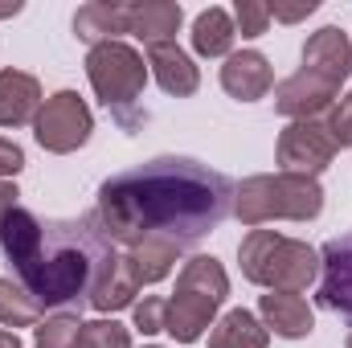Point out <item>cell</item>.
<instances>
[{
  "instance_id": "6da1fadb",
  "label": "cell",
  "mask_w": 352,
  "mask_h": 348,
  "mask_svg": "<svg viewBox=\"0 0 352 348\" xmlns=\"http://www.w3.org/2000/svg\"><path fill=\"white\" fill-rule=\"evenodd\" d=\"M234 209V180L188 156H156L98 184L90 217L119 250L168 242L192 250Z\"/></svg>"
},
{
  "instance_id": "7a4b0ae2",
  "label": "cell",
  "mask_w": 352,
  "mask_h": 348,
  "mask_svg": "<svg viewBox=\"0 0 352 348\" xmlns=\"http://www.w3.org/2000/svg\"><path fill=\"white\" fill-rule=\"evenodd\" d=\"M0 250L16 270V283L41 307H78L90 303L94 283L115 262L111 246L94 217L78 221H41L33 209L16 205L0 221Z\"/></svg>"
},
{
  "instance_id": "3957f363",
  "label": "cell",
  "mask_w": 352,
  "mask_h": 348,
  "mask_svg": "<svg viewBox=\"0 0 352 348\" xmlns=\"http://www.w3.org/2000/svg\"><path fill=\"white\" fill-rule=\"evenodd\" d=\"M352 74V41L344 29L324 25L303 41V62L291 78L274 87V111L291 123L320 119V111L336 107V94Z\"/></svg>"
},
{
  "instance_id": "277c9868",
  "label": "cell",
  "mask_w": 352,
  "mask_h": 348,
  "mask_svg": "<svg viewBox=\"0 0 352 348\" xmlns=\"http://www.w3.org/2000/svg\"><path fill=\"white\" fill-rule=\"evenodd\" d=\"M226 299H230V274L221 262L213 254L184 259L180 274H176V291L164 303V332L176 345H197L213 328Z\"/></svg>"
},
{
  "instance_id": "5b68a950",
  "label": "cell",
  "mask_w": 352,
  "mask_h": 348,
  "mask_svg": "<svg viewBox=\"0 0 352 348\" xmlns=\"http://www.w3.org/2000/svg\"><path fill=\"white\" fill-rule=\"evenodd\" d=\"M324 213V188L311 176L258 173L234 184V217L250 230L266 221H316Z\"/></svg>"
},
{
  "instance_id": "8992f818",
  "label": "cell",
  "mask_w": 352,
  "mask_h": 348,
  "mask_svg": "<svg viewBox=\"0 0 352 348\" xmlns=\"http://www.w3.org/2000/svg\"><path fill=\"white\" fill-rule=\"evenodd\" d=\"M238 262H242V279L266 291L303 295L320 279V250L274 230H250L238 246Z\"/></svg>"
},
{
  "instance_id": "52a82bcc",
  "label": "cell",
  "mask_w": 352,
  "mask_h": 348,
  "mask_svg": "<svg viewBox=\"0 0 352 348\" xmlns=\"http://www.w3.org/2000/svg\"><path fill=\"white\" fill-rule=\"evenodd\" d=\"M87 78L98 102L107 111L119 115L123 127H131V107L140 102V94L148 87V62L135 45L127 41H102V45H90L87 54Z\"/></svg>"
},
{
  "instance_id": "ba28073f",
  "label": "cell",
  "mask_w": 352,
  "mask_h": 348,
  "mask_svg": "<svg viewBox=\"0 0 352 348\" xmlns=\"http://www.w3.org/2000/svg\"><path fill=\"white\" fill-rule=\"evenodd\" d=\"M90 131H94V115H90L87 98L78 90H58L41 102L37 119H33V140L54 152V156H70L78 148L90 144Z\"/></svg>"
},
{
  "instance_id": "9c48e42d",
  "label": "cell",
  "mask_w": 352,
  "mask_h": 348,
  "mask_svg": "<svg viewBox=\"0 0 352 348\" xmlns=\"http://www.w3.org/2000/svg\"><path fill=\"white\" fill-rule=\"evenodd\" d=\"M336 144L324 127V119H299V123H287L278 131V173H295V176H316L324 173L332 160H336Z\"/></svg>"
},
{
  "instance_id": "30bf717a",
  "label": "cell",
  "mask_w": 352,
  "mask_h": 348,
  "mask_svg": "<svg viewBox=\"0 0 352 348\" xmlns=\"http://www.w3.org/2000/svg\"><path fill=\"white\" fill-rule=\"evenodd\" d=\"M320 303L352 324V230L320 250Z\"/></svg>"
},
{
  "instance_id": "8fae6325",
  "label": "cell",
  "mask_w": 352,
  "mask_h": 348,
  "mask_svg": "<svg viewBox=\"0 0 352 348\" xmlns=\"http://www.w3.org/2000/svg\"><path fill=\"white\" fill-rule=\"evenodd\" d=\"M270 87H274V70H270L266 54H258V50H238V54L226 58V66H221V90L230 98L258 102V98L270 94Z\"/></svg>"
},
{
  "instance_id": "7c38bea8",
  "label": "cell",
  "mask_w": 352,
  "mask_h": 348,
  "mask_svg": "<svg viewBox=\"0 0 352 348\" xmlns=\"http://www.w3.org/2000/svg\"><path fill=\"white\" fill-rule=\"evenodd\" d=\"M258 316L266 332L283 340H307L316 332V312L307 307L303 295H291V291H266L258 299Z\"/></svg>"
},
{
  "instance_id": "4fadbf2b",
  "label": "cell",
  "mask_w": 352,
  "mask_h": 348,
  "mask_svg": "<svg viewBox=\"0 0 352 348\" xmlns=\"http://www.w3.org/2000/svg\"><path fill=\"white\" fill-rule=\"evenodd\" d=\"M148 70H152V78L160 83V90L173 94V98H188V94H197V87H201L197 62H192L176 41L148 45Z\"/></svg>"
},
{
  "instance_id": "5bb4252c",
  "label": "cell",
  "mask_w": 352,
  "mask_h": 348,
  "mask_svg": "<svg viewBox=\"0 0 352 348\" xmlns=\"http://www.w3.org/2000/svg\"><path fill=\"white\" fill-rule=\"evenodd\" d=\"M184 21V8L176 0H131L127 4V33L144 45L176 41V29Z\"/></svg>"
},
{
  "instance_id": "9a60e30c",
  "label": "cell",
  "mask_w": 352,
  "mask_h": 348,
  "mask_svg": "<svg viewBox=\"0 0 352 348\" xmlns=\"http://www.w3.org/2000/svg\"><path fill=\"white\" fill-rule=\"evenodd\" d=\"M41 83L25 70H0V127H25L41 111Z\"/></svg>"
},
{
  "instance_id": "2e32d148",
  "label": "cell",
  "mask_w": 352,
  "mask_h": 348,
  "mask_svg": "<svg viewBox=\"0 0 352 348\" xmlns=\"http://www.w3.org/2000/svg\"><path fill=\"white\" fill-rule=\"evenodd\" d=\"M74 33L87 45H102V41H123L127 33V4L119 0H90L74 12Z\"/></svg>"
},
{
  "instance_id": "e0dca14e",
  "label": "cell",
  "mask_w": 352,
  "mask_h": 348,
  "mask_svg": "<svg viewBox=\"0 0 352 348\" xmlns=\"http://www.w3.org/2000/svg\"><path fill=\"white\" fill-rule=\"evenodd\" d=\"M135 295H140V283H135L131 266H127L123 250H119L115 262L102 270V279L94 283V291H90V307H94V312H102V316H111V312L135 307Z\"/></svg>"
},
{
  "instance_id": "ac0fdd59",
  "label": "cell",
  "mask_w": 352,
  "mask_h": 348,
  "mask_svg": "<svg viewBox=\"0 0 352 348\" xmlns=\"http://www.w3.org/2000/svg\"><path fill=\"white\" fill-rule=\"evenodd\" d=\"M234 41H238V29H234V17L226 8L209 4V8L197 12V21H192V50L201 58H230Z\"/></svg>"
},
{
  "instance_id": "d6986e66",
  "label": "cell",
  "mask_w": 352,
  "mask_h": 348,
  "mask_svg": "<svg viewBox=\"0 0 352 348\" xmlns=\"http://www.w3.org/2000/svg\"><path fill=\"white\" fill-rule=\"evenodd\" d=\"M266 345H270V332L246 307H230L209 332V348H266Z\"/></svg>"
},
{
  "instance_id": "ffe728a7",
  "label": "cell",
  "mask_w": 352,
  "mask_h": 348,
  "mask_svg": "<svg viewBox=\"0 0 352 348\" xmlns=\"http://www.w3.org/2000/svg\"><path fill=\"white\" fill-rule=\"evenodd\" d=\"M123 259H127V266H131V274H135L140 287H152V283H160V279L173 274L176 262L184 259V250L168 246V242H144V246L123 250Z\"/></svg>"
},
{
  "instance_id": "44dd1931",
  "label": "cell",
  "mask_w": 352,
  "mask_h": 348,
  "mask_svg": "<svg viewBox=\"0 0 352 348\" xmlns=\"http://www.w3.org/2000/svg\"><path fill=\"white\" fill-rule=\"evenodd\" d=\"M41 316H45V307L21 283H12V279L0 274V328H12V332L16 328H37Z\"/></svg>"
},
{
  "instance_id": "7402d4cb",
  "label": "cell",
  "mask_w": 352,
  "mask_h": 348,
  "mask_svg": "<svg viewBox=\"0 0 352 348\" xmlns=\"http://www.w3.org/2000/svg\"><path fill=\"white\" fill-rule=\"evenodd\" d=\"M78 312H58V316H45L37 328H33V348H74L78 340Z\"/></svg>"
},
{
  "instance_id": "603a6c76",
  "label": "cell",
  "mask_w": 352,
  "mask_h": 348,
  "mask_svg": "<svg viewBox=\"0 0 352 348\" xmlns=\"http://www.w3.org/2000/svg\"><path fill=\"white\" fill-rule=\"evenodd\" d=\"M74 348H131V328H123L119 320H87Z\"/></svg>"
},
{
  "instance_id": "cb8c5ba5",
  "label": "cell",
  "mask_w": 352,
  "mask_h": 348,
  "mask_svg": "<svg viewBox=\"0 0 352 348\" xmlns=\"http://www.w3.org/2000/svg\"><path fill=\"white\" fill-rule=\"evenodd\" d=\"M230 17H234V29L242 37H263L270 29V4H263V0H238Z\"/></svg>"
},
{
  "instance_id": "d4e9b609",
  "label": "cell",
  "mask_w": 352,
  "mask_h": 348,
  "mask_svg": "<svg viewBox=\"0 0 352 348\" xmlns=\"http://www.w3.org/2000/svg\"><path fill=\"white\" fill-rule=\"evenodd\" d=\"M324 127H328V135H332L336 148H352V90L332 107V111H328Z\"/></svg>"
},
{
  "instance_id": "484cf974",
  "label": "cell",
  "mask_w": 352,
  "mask_h": 348,
  "mask_svg": "<svg viewBox=\"0 0 352 348\" xmlns=\"http://www.w3.org/2000/svg\"><path fill=\"white\" fill-rule=\"evenodd\" d=\"M164 295H144V303H135L131 307V316H135V328L144 332V336H156V332H164Z\"/></svg>"
},
{
  "instance_id": "4316f807",
  "label": "cell",
  "mask_w": 352,
  "mask_h": 348,
  "mask_svg": "<svg viewBox=\"0 0 352 348\" xmlns=\"http://www.w3.org/2000/svg\"><path fill=\"white\" fill-rule=\"evenodd\" d=\"M21 168H25V152H21V144H12V140L0 135V180H12Z\"/></svg>"
},
{
  "instance_id": "83f0119b",
  "label": "cell",
  "mask_w": 352,
  "mask_h": 348,
  "mask_svg": "<svg viewBox=\"0 0 352 348\" xmlns=\"http://www.w3.org/2000/svg\"><path fill=\"white\" fill-rule=\"evenodd\" d=\"M320 4L316 0H303V4H270V21H303V17H311Z\"/></svg>"
},
{
  "instance_id": "f1b7e54d",
  "label": "cell",
  "mask_w": 352,
  "mask_h": 348,
  "mask_svg": "<svg viewBox=\"0 0 352 348\" xmlns=\"http://www.w3.org/2000/svg\"><path fill=\"white\" fill-rule=\"evenodd\" d=\"M16 197H21V193H16V184H12V180H0V221L16 209Z\"/></svg>"
},
{
  "instance_id": "f546056e",
  "label": "cell",
  "mask_w": 352,
  "mask_h": 348,
  "mask_svg": "<svg viewBox=\"0 0 352 348\" xmlns=\"http://www.w3.org/2000/svg\"><path fill=\"white\" fill-rule=\"evenodd\" d=\"M0 348H25L16 340V332H8V328H0Z\"/></svg>"
},
{
  "instance_id": "4dcf8cb0",
  "label": "cell",
  "mask_w": 352,
  "mask_h": 348,
  "mask_svg": "<svg viewBox=\"0 0 352 348\" xmlns=\"http://www.w3.org/2000/svg\"><path fill=\"white\" fill-rule=\"evenodd\" d=\"M21 8H25V4H16V0H12V4H0V17H16Z\"/></svg>"
},
{
  "instance_id": "1f68e13d",
  "label": "cell",
  "mask_w": 352,
  "mask_h": 348,
  "mask_svg": "<svg viewBox=\"0 0 352 348\" xmlns=\"http://www.w3.org/2000/svg\"><path fill=\"white\" fill-rule=\"evenodd\" d=\"M344 348H352V332H349V340H344Z\"/></svg>"
},
{
  "instance_id": "d6a6232c",
  "label": "cell",
  "mask_w": 352,
  "mask_h": 348,
  "mask_svg": "<svg viewBox=\"0 0 352 348\" xmlns=\"http://www.w3.org/2000/svg\"><path fill=\"white\" fill-rule=\"evenodd\" d=\"M144 348H160V345H144Z\"/></svg>"
}]
</instances>
